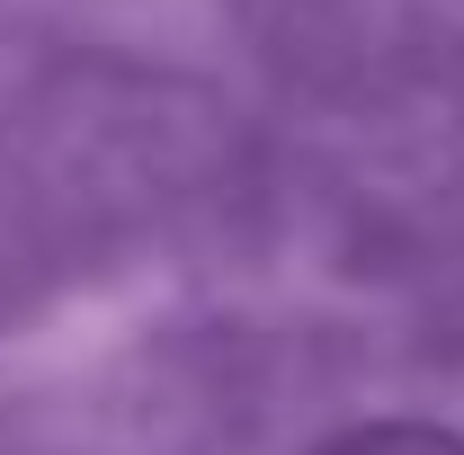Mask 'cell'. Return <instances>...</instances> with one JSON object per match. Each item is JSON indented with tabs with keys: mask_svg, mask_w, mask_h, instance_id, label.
I'll use <instances>...</instances> for the list:
<instances>
[{
	"mask_svg": "<svg viewBox=\"0 0 464 455\" xmlns=\"http://www.w3.org/2000/svg\"><path fill=\"white\" fill-rule=\"evenodd\" d=\"M313 455H464V438L420 429V420H366V429H340L331 447H313Z\"/></svg>",
	"mask_w": 464,
	"mask_h": 455,
	"instance_id": "1",
	"label": "cell"
}]
</instances>
